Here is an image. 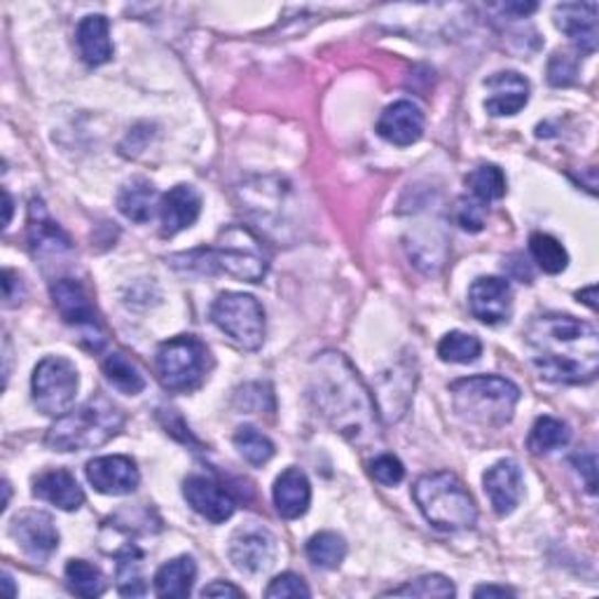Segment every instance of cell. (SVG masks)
Instances as JSON below:
<instances>
[{"instance_id": "cell-1", "label": "cell", "mask_w": 599, "mask_h": 599, "mask_svg": "<svg viewBox=\"0 0 599 599\" xmlns=\"http://www.w3.org/2000/svg\"><path fill=\"white\" fill-rule=\"evenodd\" d=\"M309 399L318 415L349 443L368 445L380 438L378 405L342 353L324 351L312 361Z\"/></svg>"}, {"instance_id": "cell-2", "label": "cell", "mask_w": 599, "mask_h": 599, "mask_svg": "<svg viewBox=\"0 0 599 599\" xmlns=\"http://www.w3.org/2000/svg\"><path fill=\"white\" fill-rule=\"evenodd\" d=\"M534 368L555 384H590L599 370V333L571 314H543L527 328Z\"/></svg>"}, {"instance_id": "cell-3", "label": "cell", "mask_w": 599, "mask_h": 599, "mask_svg": "<svg viewBox=\"0 0 599 599\" xmlns=\"http://www.w3.org/2000/svg\"><path fill=\"white\" fill-rule=\"evenodd\" d=\"M172 262L174 268L181 270L199 274H230L235 279L249 281V284H258L270 270L265 247L251 230L239 228V225L225 230L216 247L174 255Z\"/></svg>"}, {"instance_id": "cell-4", "label": "cell", "mask_w": 599, "mask_h": 599, "mask_svg": "<svg viewBox=\"0 0 599 599\" xmlns=\"http://www.w3.org/2000/svg\"><path fill=\"white\" fill-rule=\"evenodd\" d=\"M124 426V412L104 393L68 410L50 426L45 443L54 453H85L116 438Z\"/></svg>"}, {"instance_id": "cell-5", "label": "cell", "mask_w": 599, "mask_h": 599, "mask_svg": "<svg viewBox=\"0 0 599 599\" xmlns=\"http://www.w3.org/2000/svg\"><path fill=\"white\" fill-rule=\"evenodd\" d=\"M412 497H415L426 522L434 524L436 530L464 532L476 527V501L455 473L440 471L422 476L412 487Z\"/></svg>"}, {"instance_id": "cell-6", "label": "cell", "mask_w": 599, "mask_h": 599, "mask_svg": "<svg viewBox=\"0 0 599 599\" xmlns=\"http://www.w3.org/2000/svg\"><path fill=\"white\" fill-rule=\"evenodd\" d=\"M455 412L480 426H505L513 420L515 405L520 401V389L499 374H476L464 378L449 386Z\"/></svg>"}, {"instance_id": "cell-7", "label": "cell", "mask_w": 599, "mask_h": 599, "mask_svg": "<svg viewBox=\"0 0 599 599\" xmlns=\"http://www.w3.org/2000/svg\"><path fill=\"white\" fill-rule=\"evenodd\" d=\"M211 353L195 335H178L157 347L155 368L160 384L172 393H190L202 386Z\"/></svg>"}, {"instance_id": "cell-8", "label": "cell", "mask_w": 599, "mask_h": 599, "mask_svg": "<svg viewBox=\"0 0 599 599\" xmlns=\"http://www.w3.org/2000/svg\"><path fill=\"white\" fill-rule=\"evenodd\" d=\"M211 322L243 351H255L265 340V309L253 295L222 293L211 307Z\"/></svg>"}, {"instance_id": "cell-9", "label": "cell", "mask_w": 599, "mask_h": 599, "mask_svg": "<svg viewBox=\"0 0 599 599\" xmlns=\"http://www.w3.org/2000/svg\"><path fill=\"white\" fill-rule=\"evenodd\" d=\"M78 368L64 356H47L33 370V403L47 417H64L78 396Z\"/></svg>"}, {"instance_id": "cell-10", "label": "cell", "mask_w": 599, "mask_h": 599, "mask_svg": "<svg viewBox=\"0 0 599 599\" xmlns=\"http://www.w3.org/2000/svg\"><path fill=\"white\" fill-rule=\"evenodd\" d=\"M228 555L241 574H262L274 565L276 538L268 527H262L258 522L241 524L230 538Z\"/></svg>"}, {"instance_id": "cell-11", "label": "cell", "mask_w": 599, "mask_h": 599, "mask_svg": "<svg viewBox=\"0 0 599 599\" xmlns=\"http://www.w3.org/2000/svg\"><path fill=\"white\" fill-rule=\"evenodd\" d=\"M183 497L197 515L211 524L228 522L237 511V501L230 490H225V484L211 476H187L183 482Z\"/></svg>"}, {"instance_id": "cell-12", "label": "cell", "mask_w": 599, "mask_h": 599, "mask_svg": "<svg viewBox=\"0 0 599 599\" xmlns=\"http://www.w3.org/2000/svg\"><path fill=\"white\" fill-rule=\"evenodd\" d=\"M10 534L33 562H47L59 548V532L54 527V520L43 511L19 513L10 524Z\"/></svg>"}, {"instance_id": "cell-13", "label": "cell", "mask_w": 599, "mask_h": 599, "mask_svg": "<svg viewBox=\"0 0 599 599\" xmlns=\"http://www.w3.org/2000/svg\"><path fill=\"white\" fill-rule=\"evenodd\" d=\"M50 295H52V303H54L56 312L62 314V318L68 326L94 333L99 337V340H106L99 330L97 309H94L91 300L78 279H68V276L56 279L54 284L50 286Z\"/></svg>"}, {"instance_id": "cell-14", "label": "cell", "mask_w": 599, "mask_h": 599, "mask_svg": "<svg viewBox=\"0 0 599 599\" xmlns=\"http://www.w3.org/2000/svg\"><path fill=\"white\" fill-rule=\"evenodd\" d=\"M468 307L478 322L497 326L511 318L513 312V291L511 284L501 276H480L468 288Z\"/></svg>"}, {"instance_id": "cell-15", "label": "cell", "mask_w": 599, "mask_h": 599, "mask_svg": "<svg viewBox=\"0 0 599 599\" xmlns=\"http://www.w3.org/2000/svg\"><path fill=\"white\" fill-rule=\"evenodd\" d=\"M85 473L94 490L108 497H124L137 492V487L141 482L137 461L124 455L91 459L85 468Z\"/></svg>"}, {"instance_id": "cell-16", "label": "cell", "mask_w": 599, "mask_h": 599, "mask_svg": "<svg viewBox=\"0 0 599 599\" xmlns=\"http://www.w3.org/2000/svg\"><path fill=\"white\" fill-rule=\"evenodd\" d=\"M29 249L35 260L47 262L52 258H62L73 253L70 237L59 228V222L52 220L43 199H31L29 204Z\"/></svg>"}, {"instance_id": "cell-17", "label": "cell", "mask_w": 599, "mask_h": 599, "mask_svg": "<svg viewBox=\"0 0 599 599\" xmlns=\"http://www.w3.org/2000/svg\"><path fill=\"white\" fill-rule=\"evenodd\" d=\"M482 482L484 494L490 497L492 509L499 518L511 515L518 509L524 494V482L518 461L513 459L497 461L492 468H487Z\"/></svg>"}, {"instance_id": "cell-18", "label": "cell", "mask_w": 599, "mask_h": 599, "mask_svg": "<svg viewBox=\"0 0 599 599\" xmlns=\"http://www.w3.org/2000/svg\"><path fill=\"white\" fill-rule=\"evenodd\" d=\"M484 87L492 91L484 110L494 118L518 116L530 104V83L518 70H499L484 80Z\"/></svg>"}, {"instance_id": "cell-19", "label": "cell", "mask_w": 599, "mask_h": 599, "mask_svg": "<svg viewBox=\"0 0 599 599\" xmlns=\"http://www.w3.org/2000/svg\"><path fill=\"white\" fill-rule=\"evenodd\" d=\"M378 134L399 148L417 143L424 134V112L412 101H396L384 108L378 122Z\"/></svg>"}, {"instance_id": "cell-20", "label": "cell", "mask_w": 599, "mask_h": 599, "mask_svg": "<svg viewBox=\"0 0 599 599\" xmlns=\"http://www.w3.org/2000/svg\"><path fill=\"white\" fill-rule=\"evenodd\" d=\"M202 214V197L193 185H176L160 202L162 237H176L193 228Z\"/></svg>"}, {"instance_id": "cell-21", "label": "cell", "mask_w": 599, "mask_h": 599, "mask_svg": "<svg viewBox=\"0 0 599 599\" xmlns=\"http://www.w3.org/2000/svg\"><path fill=\"white\" fill-rule=\"evenodd\" d=\"M555 24L578 52L592 54L597 50V3H562L555 8Z\"/></svg>"}, {"instance_id": "cell-22", "label": "cell", "mask_w": 599, "mask_h": 599, "mask_svg": "<svg viewBox=\"0 0 599 599\" xmlns=\"http://www.w3.org/2000/svg\"><path fill=\"white\" fill-rule=\"evenodd\" d=\"M33 497L45 503L56 505L62 511H78L85 503L83 487L64 468H54V471H45L33 480Z\"/></svg>"}, {"instance_id": "cell-23", "label": "cell", "mask_w": 599, "mask_h": 599, "mask_svg": "<svg viewBox=\"0 0 599 599\" xmlns=\"http://www.w3.org/2000/svg\"><path fill=\"white\" fill-rule=\"evenodd\" d=\"M274 505L276 513L284 520H297L303 518L309 509L312 501V484L307 476L300 468H286L274 482Z\"/></svg>"}, {"instance_id": "cell-24", "label": "cell", "mask_w": 599, "mask_h": 599, "mask_svg": "<svg viewBox=\"0 0 599 599\" xmlns=\"http://www.w3.org/2000/svg\"><path fill=\"white\" fill-rule=\"evenodd\" d=\"M75 43L87 66H104L112 59V41H110V24L104 14H89L78 24Z\"/></svg>"}, {"instance_id": "cell-25", "label": "cell", "mask_w": 599, "mask_h": 599, "mask_svg": "<svg viewBox=\"0 0 599 599\" xmlns=\"http://www.w3.org/2000/svg\"><path fill=\"white\" fill-rule=\"evenodd\" d=\"M160 195L155 185L145 178H134L122 185L118 195V209L120 214L131 222H148L155 216V209H160Z\"/></svg>"}, {"instance_id": "cell-26", "label": "cell", "mask_w": 599, "mask_h": 599, "mask_svg": "<svg viewBox=\"0 0 599 599\" xmlns=\"http://www.w3.org/2000/svg\"><path fill=\"white\" fill-rule=\"evenodd\" d=\"M197 565L190 555L166 562L155 574V592L160 597H187L193 592Z\"/></svg>"}, {"instance_id": "cell-27", "label": "cell", "mask_w": 599, "mask_h": 599, "mask_svg": "<svg viewBox=\"0 0 599 599\" xmlns=\"http://www.w3.org/2000/svg\"><path fill=\"white\" fill-rule=\"evenodd\" d=\"M571 440V428L557 417H538L530 431L527 447L532 455H551L555 449L567 447Z\"/></svg>"}, {"instance_id": "cell-28", "label": "cell", "mask_w": 599, "mask_h": 599, "mask_svg": "<svg viewBox=\"0 0 599 599\" xmlns=\"http://www.w3.org/2000/svg\"><path fill=\"white\" fill-rule=\"evenodd\" d=\"M101 368H104L106 380L112 384V389L127 393V396H137V393L145 389V378L141 374V370L120 351H112L101 363Z\"/></svg>"}, {"instance_id": "cell-29", "label": "cell", "mask_w": 599, "mask_h": 599, "mask_svg": "<svg viewBox=\"0 0 599 599\" xmlns=\"http://www.w3.org/2000/svg\"><path fill=\"white\" fill-rule=\"evenodd\" d=\"M307 557L318 569H337L347 557V541L337 532H318L307 541Z\"/></svg>"}, {"instance_id": "cell-30", "label": "cell", "mask_w": 599, "mask_h": 599, "mask_svg": "<svg viewBox=\"0 0 599 599\" xmlns=\"http://www.w3.org/2000/svg\"><path fill=\"white\" fill-rule=\"evenodd\" d=\"M66 586L73 595L80 597H101L108 588L106 576L99 567L89 565L85 559H70L66 565Z\"/></svg>"}, {"instance_id": "cell-31", "label": "cell", "mask_w": 599, "mask_h": 599, "mask_svg": "<svg viewBox=\"0 0 599 599\" xmlns=\"http://www.w3.org/2000/svg\"><path fill=\"white\" fill-rule=\"evenodd\" d=\"M466 187L471 190L473 199L487 204V202H497V199L505 197L509 183H505V174L501 172L499 166L482 164L466 176Z\"/></svg>"}, {"instance_id": "cell-32", "label": "cell", "mask_w": 599, "mask_h": 599, "mask_svg": "<svg viewBox=\"0 0 599 599\" xmlns=\"http://www.w3.org/2000/svg\"><path fill=\"white\" fill-rule=\"evenodd\" d=\"M530 253L536 265L546 274H559L565 272L569 265V253L562 243L546 235V232H534L530 237Z\"/></svg>"}, {"instance_id": "cell-33", "label": "cell", "mask_w": 599, "mask_h": 599, "mask_svg": "<svg viewBox=\"0 0 599 599\" xmlns=\"http://www.w3.org/2000/svg\"><path fill=\"white\" fill-rule=\"evenodd\" d=\"M143 553L139 548H127L118 555V592L124 597H143L148 592V584L143 576Z\"/></svg>"}, {"instance_id": "cell-34", "label": "cell", "mask_w": 599, "mask_h": 599, "mask_svg": "<svg viewBox=\"0 0 599 599\" xmlns=\"http://www.w3.org/2000/svg\"><path fill=\"white\" fill-rule=\"evenodd\" d=\"M480 353H482V342L471 333L453 330L438 342V356H440V361H445V363L466 366V363L478 361Z\"/></svg>"}, {"instance_id": "cell-35", "label": "cell", "mask_w": 599, "mask_h": 599, "mask_svg": "<svg viewBox=\"0 0 599 599\" xmlns=\"http://www.w3.org/2000/svg\"><path fill=\"white\" fill-rule=\"evenodd\" d=\"M232 443L251 466H262L274 457V443L265 434H260L255 426H239Z\"/></svg>"}, {"instance_id": "cell-36", "label": "cell", "mask_w": 599, "mask_h": 599, "mask_svg": "<svg viewBox=\"0 0 599 599\" xmlns=\"http://www.w3.org/2000/svg\"><path fill=\"white\" fill-rule=\"evenodd\" d=\"M384 595H396V597H455L457 588L449 578L440 576V574H426L420 576L415 580H410V584L393 588Z\"/></svg>"}, {"instance_id": "cell-37", "label": "cell", "mask_w": 599, "mask_h": 599, "mask_svg": "<svg viewBox=\"0 0 599 599\" xmlns=\"http://www.w3.org/2000/svg\"><path fill=\"white\" fill-rule=\"evenodd\" d=\"M578 62L569 52H555L548 62V83L553 87H569L576 83Z\"/></svg>"}, {"instance_id": "cell-38", "label": "cell", "mask_w": 599, "mask_h": 599, "mask_svg": "<svg viewBox=\"0 0 599 599\" xmlns=\"http://www.w3.org/2000/svg\"><path fill=\"white\" fill-rule=\"evenodd\" d=\"M265 595L270 599H286V597H309L312 590L307 588L303 576L286 571V574H281V576H276L272 580V584L265 590Z\"/></svg>"}, {"instance_id": "cell-39", "label": "cell", "mask_w": 599, "mask_h": 599, "mask_svg": "<svg viewBox=\"0 0 599 599\" xmlns=\"http://www.w3.org/2000/svg\"><path fill=\"white\" fill-rule=\"evenodd\" d=\"M370 476L374 478V482H380L384 487H393L405 478V466L401 464L399 457L380 455L370 464Z\"/></svg>"}, {"instance_id": "cell-40", "label": "cell", "mask_w": 599, "mask_h": 599, "mask_svg": "<svg viewBox=\"0 0 599 599\" xmlns=\"http://www.w3.org/2000/svg\"><path fill=\"white\" fill-rule=\"evenodd\" d=\"M457 222L466 232H480L484 228V206L478 199L457 202Z\"/></svg>"}, {"instance_id": "cell-41", "label": "cell", "mask_w": 599, "mask_h": 599, "mask_svg": "<svg viewBox=\"0 0 599 599\" xmlns=\"http://www.w3.org/2000/svg\"><path fill=\"white\" fill-rule=\"evenodd\" d=\"M160 422L164 424L166 434H172L174 438H178V440L185 443V445H197V447H199V443H197L195 436L190 434V428L185 426V422L181 420V415H178L176 410H162V412H160Z\"/></svg>"}, {"instance_id": "cell-42", "label": "cell", "mask_w": 599, "mask_h": 599, "mask_svg": "<svg viewBox=\"0 0 599 599\" xmlns=\"http://www.w3.org/2000/svg\"><path fill=\"white\" fill-rule=\"evenodd\" d=\"M571 464L576 466L578 473H584V480H586V490L588 494H595L597 492V457L592 449H588V453H578L571 457Z\"/></svg>"}, {"instance_id": "cell-43", "label": "cell", "mask_w": 599, "mask_h": 599, "mask_svg": "<svg viewBox=\"0 0 599 599\" xmlns=\"http://www.w3.org/2000/svg\"><path fill=\"white\" fill-rule=\"evenodd\" d=\"M202 597H243V590L232 584H225V580H214L211 586L202 590Z\"/></svg>"}, {"instance_id": "cell-44", "label": "cell", "mask_w": 599, "mask_h": 599, "mask_svg": "<svg viewBox=\"0 0 599 599\" xmlns=\"http://www.w3.org/2000/svg\"><path fill=\"white\" fill-rule=\"evenodd\" d=\"M536 3H505V6H501V10L505 12V14H513V17H527V14H532V12H536Z\"/></svg>"}, {"instance_id": "cell-45", "label": "cell", "mask_w": 599, "mask_h": 599, "mask_svg": "<svg viewBox=\"0 0 599 599\" xmlns=\"http://www.w3.org/2000/svg\"><path fill=\"white\" fill-rule=\"evenodd\" d=\"M476 597H513L515 592L505 586H480L473 592Z\"/></svg>"}, {"instance_id": "cell-46", "label": "cell", "mask_w": 599, "mask_h": 599, "mask_svg": "<svg viewBox=\"0 0 599 599\" xmlns=\"http://www.w3.org/2000/svg\"><path fill=\"white\" fill-rule=\"evenodd\" d=\"M595 293H597V286H590V288H586V291H578L576 293V297L580 300V303H586L592 312L597 309V303H595Z\"/></svg>"}, {"instance_id": "cell-47", "label": "cell", "mask_w": 599, "mask_h": 599, "mask_svg": "<svg viewBox=\"0 0 599 599\" xmlns=\"http://www.w3.org/2000/svg\"><path fill=\"white\" fill-rule=\"evenodd\" d=\"M10 218H12V197L6 190V225H10Z\"/></svg>"}, {"instance_id": "cell-48", "label": "cell", "mask_w": 599, "mask_h": 599, "mask_svg": "<svg viewBox=\"0 0 599 599\" xmlns=\"http://www.w3.org/2000/svg\"><path fill=\"white\" fill-rule=\"evenodd\" d=\"M3 584L8 586L10 595H17V590H14V586H12V576H10V574H3Z\"/></svg>"}]
</instances>
